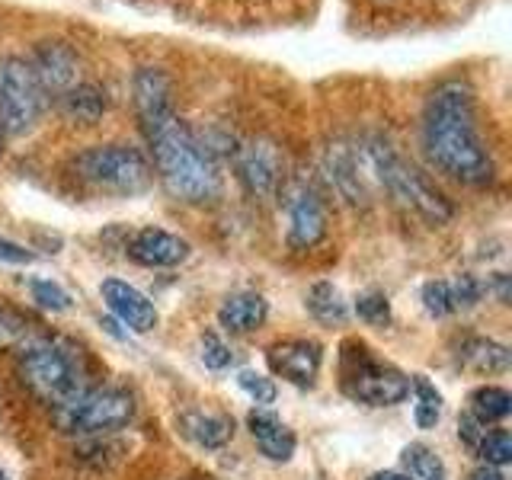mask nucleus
Wrapping results in <instances>:
<instances>
[{
	"label": "nucleus",
	"mask_w": 512,
	"mask_h": 480,
	"mask_svg": "<svg viewBox=\"0 0 512 480\" xmlns=\"http://www.w3.org/2000/svg\"><path fill=\"white\" fill-rule=\"evenodd\" d=\"M423 154L461 186H490L496 167L480 132L477 93L464 77H445L429 90L420 119Z\"/></svg>",
	"instance_id": "f257e3e1"
},
{
	"label": "nucleus",
	"mask_w": 512,
	"mask_h": 480,
	"mask_svg": "<svg viewBox=\"0 0 512 480\" xmlns=\"http://www.w3.org/2000/svg\"><path fill=\"white\" fill-rule=\"evenodd\" d=\"M141 132L154 157L151 167L176 202L205 205L218 199L221 170L215 164V154L205 141L192 135V128L176 112L141 122Z\"/></svg>",
	"instance_id": "f03ea898"
},
{
	"label": "nucleus",
	"mask_w": 512,
	"mask_h": 480,
	"mask_svg": "<svg viewBox=\"0 0 512 480\" xmlns=\"http://www.w3.org/2000/svg\"><path fill=\"white\" fill-rule=\"evenodd\" d=\"M20 381L39 400L64 407L93 388V368L87 352L64 336H32L20 346L16 362Z\"/></svg>",
	"instance_id": "7ed1b4c3"
},
{
	"label": "nucleus",
	"mask_w": 512,
	"mask_h": 480,
	"mask_svg": "<svg viewBox=\"0 0 512 480\" xmlns=\"http://www.w3.org/2000/svg\"><path fill=\"white\" fill-rule=\"evenodd\" d=\"M359 154L368 173V183L384 186L400 205H407L410 212H416L429 224L452 221L455 208L442 196V189L432 183L420 167H413L384 135L359 138Z\"/></svg>",
	"instance_id": "20e7f679"
},
{
	"label": "nucleus",
	"mask_w": 512,
	"mask_h": 480,
	"mask_svg": "<svg viewBox=\"0 0 512 480\" xmlns=\"http://www.w3.org/2000/svg\"><path fill=\"white\" fill-rule=\"evenodd\" d=\"M74 173L112 196H138L154 183L151 160L135 144H93L74 157Z\"/></svg>",
	"instance_id": "39448f33"
},
{
	"label": "nucleus",
	"mask_w": 512,
	"mask_h": 480,
	"mask_svg": "<svg viewBox=\"0 0 512 480\" xmlns=\"http://www.w3.org/2000/svg\"><path fill=\"white\" fill-rule=\"evenodd\" d=\"M55 426L71 436H106L135 420V397L125 388H90L77 400L55 407Z\"/></svg>",
	"instance_id": "423d86ee"
},
{
	"label": "nucleus",
	"mask_w": 512,
	"mask_h": 480,
	"mask_svg": "<svg viewBox=\"0 0 512 480\" xmlns=\"http://www.w3.org/2000/svg\"><path fill=\"white\" fill-rule=\"evenodd\" d=\"M45 106V93L29 58L0 55V132L26 135L36 128Z\"/></svg>",
	"instance_id": "0eeeda50"
},
{
	"label": "nucleus",
	"mask_w": 512,
	"mask_h": 480,
	"mask_svg": "<svg viewBox=\"0 0 512 480\" xmlns=\"http://www.w3.org/2000/svg\"><path fill=\"white\" fill-rule=\"evenodd\" d=\"M356 352L343 356V388L352 400L368 407H394L404 404L410 394V378L400 368L368 356L365 346H352Z\"/></svg>",
	"instance_id": "6e6552de"
},
{
	"label": "nucleus",
	"mask_w": 512,
	"mask_h": 480,
	"mask_svg": "<svg viewBox=\"0 0 512 480\" xmlns=\"http://www.w3.org/2000/svg\"><path fill=\"white\" fill-rule=\"evenodd\" d=\"M237 176L250 196L272 199L285 186V154L272 138L256 135L237 148Z\"/></svg>",
	"instance_id": "1a4fd4ad"
},
{
	"label": "nucleus",
	"mask_w": 512,
	"mask_h": 480,
	"mask_svg": "<svg viewBox=\"0 0 512 480\" xmlns=\"http://www.w3.org/2000/svg\"><path fill=\"white\" fill-rule=\"evenodd\" d=\"M288 247L304 253L327 237V205L311 183H292L285 189Z\"/></svg>",
	"instance_id": "9d476101"
},
{
	"label": "nucleus",
	"mask_w": 512,
	"mask_h": 480,
	"mask_svg": "<svg viewBox=\"0 0 512 480\" xmlns=\"http://www.w3.org/2000/svg\"><path fill=\"white\" fill-rule=\"evenodd\" d=\"M29 64H32V71H36L42 93L55 96V100L80 80V55L71 42H61V39L39 42L36 52L29 55Z\"/></svg>",
	"instance_id": "9b49d317"
},
{
	"label": "nucleus",
	"mask_w": 512,
	"mask_h": 480,
	"mask_svg": "<svg viewBox=\"0 0 512 480\" xmlns=\"http://www.w3.org/2000/svg\"><path fill=\"white\" fill-rule=\"evenodd\" d=\"M324 173L349 205H362L368 199V173L359 154V141H333L324 154Z\"/></svg>",
	"instance_id": "f8f14e48"
},
{
	"label": "nucleus",
	"mask_w": 512,
	"mask_h": 480,
	"mask_svg": "<svg viewBox=\"0 0 512 480\" xmlns=\"http://www.w3.org/2000/svg\"><path fill=\"white\" fill-rule=\"evenodd\" d=\"M266 359L276 375H282L292 384H301V388H308L320 372L324 349H320V343H314V340H282L266 352Z\"/></svg>",
	"instance_id": "ddd939ff"
},
{
	"label": "nucleus",
	"mask_w": 512,
	"mask_h": 480,
	"mask_svg": "<svg viewBox=\"0 0 512 480\" xmlns=\"http://www.w3.org/2000/svg\"><path fill=\"white\" fill-rule=\"evenodd\" d=\"M128 256H132L138 266L170 269V266L186 263L189 244L180 234H170L164 228H141L132 234V240H128Z\"/></svg>",
	"instance_id": "4468645a"
},
{
	"label": "nucleus",
	"mask_w": 512,
	"mask_h": 480,
	"mask_svg": "<svg viewBox=\"0 0 512 480\" xmlns=\"http://www.w3.org/2000/svg\"><path fill=\"white\" fill-rule=\"evenodd\" d=\"M100 295L109 304V311L116 314L132 333H151L157 327V308L148 301V295L138 292L135 285H128L122 279H106L100 285Z\"/></svg>",
	"instance_id": "2eb2a0df"
},
{
	"label": "nucleus",
	"mask_w": 512,
	"mask_h": 480,
	"mask_svg": "<svg viewBox=\"0 0 512 480\" xmlns=\"http://www.w3.org/2000/svg\"><path fill=\"white\" fill-rule=\"evenodd\" d=\"M132 100H135L138 122H148V119H157V116H167V112H176V106H173V80L167 77L164 68L144 64V68H138L135 77H132Z\"/></svg>",
	"instance_id": "dca6fc26"
},
{
	"label": "nucleus",
	"mask_w": 512,
	"mask_h": 480,
	"mask_svg": "<svg viewBox=\"0 0 512 480\" xmlns=\"http://www.w3.org/2000/svg\"><path fill=\"white\" fill-rule=\"evenodd\" d=\"M247 426H250V432H253L256 445H260V452H263L269 461H288V458L295 455V445H298L295 432L288 429L276 413H269V410H263V407H256V410H250V416H247Z\"/></svg>",
	"instance_id": "f3484780"
},
{
	"label": "nucleus",
	"mask_w": 512,
	"mask_h": 480,
	"mask_svg": "<svg viewBox=\"0 0 512 480\" xmlns=\"http://www.w3.org/2000/svg\"><path fill=\"white\" fill-rule=\"evenodd\" d=\"M58 109L68 122L93 125L103 119V112L109 109V96L100 84L93 80H77L74 87H68L58 96Z\"/></svg>",
	"instance_id": "a211bd4d"
},
{
	"label": "nucleus",
	"mask_w": 512,
	"mask_h": 480,
	"mask_svg": "<svg viewBox=\"0 0 512 480\" xmlns=\"http://www.w3.org/2000/svg\"><path fill=\"white\" fill-rule=\"evenodd\" d=\"M269 317V304L260 292H250V288H244V292H234L224 298V304L218 308V320L224 330L231 333H253L256 327H263Z\"/></svg>",
	"instance_id": "6ab92c4d"
},
{
	"label": "nucleus",
	"mask_w": 512,
	"mask_h": 480,
	"mask_svg": "<svg viewBox=\"0 0 512 480\" xmlns=\"http://www.w3.org/2000/svg\"><path fill=\"white\" fill-rule=\"evenodd\" d=\"M180 426H183L186 436L202 448H221V445H228L234 436V420L224 413L189 410L180 416Z\"/></svg>",
	"instance_id": "aec40b11"
},
{
	"label": "nucleus",
	"mask_w": 512,
	"mask_h": 480,
	"mask_svg": "<svg viewBox=\"0 0 512 480\" xmlns=\"http://www.w3.org/2000/svg\"><path fill=\"white\" fill-rule=\"evenodd\" d=\"M458 359L474 375H500L509 368V349L493 340H468L461 346Z\"/></svg>",
	"instance_id": "412c9836"
},
{
	"label": "nucleus",
	"mask_w": 512,
	"mask_h": 480,
	"mask_svg": "<svg viewBox=\"0 0 512 480\" xmlns=\"http://www.w3.org/2000/svg\"><path fill=\"white\" fill-rule=\"evenodd\" d=\"M468 404H471V416H474V420L480 426H487V423L506 420L509 410H512V394L506 388H496V384H484V388L471 391Z\"/></svg>",
	"instance_id": "4be33fe9"
},
{
	"label": "nucleus",
	"mask_w": 512,
	"mask_h": 480,
	"mask_svg": "<svg viewBox=\"0 0 512 480\" xmlns=\"http://www.w3.org/2000/svg\"><path fill=\"white\" fill-rule=\"evenodd\" d=\"M308 311H311V317L314 320H320V324H327V327H333V324H343V320L349 317V311H346V301H343V295H340V288L336 285H330V282H317L311 292H308Z\"/></svg>",
	"instance_id": "5701e85b"
},
{
	"label": "nucleus",
	"mask_w": 512,
	"mask_h": 480,
	"mask_svg": "<svg viewBox=\"0 0 512 480\" xmlns=\"http://www.w3.org/2000/svg\"><path fill=\"white\" fill-rule=\"evenodd\" d=\"M400 461H404V474L410 480H448L442 458L432 452L429 445H423V442L407 445L404 455H400Z\"/></svg>",
	"instance_id": "b1692460"
},
{
	"label": "nucleus",
	"mask_w": 512,
	"mask_h": 480,
	"mask_svg": "<svg viewBox=\"0 0 512 480\" xmlns=\"http://www.w3.org/2000/svg\"><path fill=\"white\" fill-rule=\"evenodd\" d=\"M32 330H36V324H32V317L26 311L13 308V304H7V301H0V352L16 349L26 340H32Z\"/></svg>",
	"instance_id": "393cba45"
},
{
	"label": "nucleus",
	"mask_w": 512,
	"mask_h": 480,
	"mask_svg": "<svg viewBox=\"0 0 512 480\" xmlns=\"http://www.w3.org/2000/svg\"><path fill=\"white\" fill-rule=\"evenodd\" d=\"M410 384H413V391H416V410H413L416 426H420V429H436L439 416H442V394L432 388V384L423 375H416Z\"/></svg>",
	"instance_id": "a878e982"
},
{
	"label": "nucleus",
	"mask_w": 512,
	"mask_h": 480,
	"mask_svg": "<svg viewBox=\"0 0 512 480\" xmlns=\"http://www.w3.org/2000/svg\"><path fill=\"white\" fill-rule=\"evenodd\" d=\"M477 455L484 458V464L490 468H503V464L512 461V439L506 429H493V432H484L477 442Z\"/></svg>",
	"instance_id": "bb28decb"
},
{
	"label": "nucleus",
	"mask_w": 512,
	"mask_h": 480,
	"mask_svg": "<svg viewBox=\"0 0 512 480\" xmlns=\"http://www.w3.org/2000/svg\"><path fill=\"white\" fill-rule=\"evenodd\" d=\"M423 308L429 317H448V314H455V301H452V288H448L445 279H432L423 285Z\"/></svg>",
	"instance_id": "cd10ccee"
},
{
	"label": "nucleus",
	"mask_w": 512,
	"mask_h": 480,
	"mask_svg": "<svg viewBox=\"0 0 512 480\" xmlns=\"http://www.w3.org/2000/svg\"><path fill=\"white\" fill-rule=\"evenodd\" d=\"M356 314L365 320V324L384 327V324L391 320V304H388V298H384V292L372 288V292H362V295L356 298Z\"/></svg>",
	"instance_id": "c85d7f7f"
},
{
	"label": "nucleus",
	"mask_w": 512,
	"mask_h": 480,
	"mask_svg": "<svg viewBox=\"0 0 512 480\" xmlns=\"http://www.w3.org/2000/svg\"><path fill=\"white\" fill-rule=\"evenodd\" d=\"M29 292L48 311H68L71 308V295L64 292L58 282H52V279H32L29 282Z\"/></svg>",
	"instance_id": "c756f323"
},
{
	"label": "nucleus",
	"mask_w": 512,
	"mask_h": 480,
	"mask_svg": "<svg viewBox=\"0 0 512 480\" xmlns=\"http://www.w3.org/2000/svg\"><path fill=\"white\" fill-rule=\"evenodd\" d=\"M237 384H240V391L250 394L260 407L272 404V400H276V394H279L276 384H272V378H266L260 372H250V368H244V372L237 375Z\"/></svg>",
	"instance_id": "7c9ffc66"
},
{
	"label": "nucleus",
	"mask_w": 512,
	"mask_h": 480,
	"mask_svg": "<svg viewBox=\"0 0 512 480\" xmlns=\"http://www.w3.org/2000/svg\"><path fill=\"white\" fill-rule=\"evenodd\" d=\"M202 362H205V368H212V372H224V368L234 362V352L218 333H205L202 336Z\"/></svg>",
	"instance_id": "2f4dec72"
},
{
	"label": "nucleus",
	"mask_w": 512,
	"mask_h": 480,
	"mask_svg": "<svg viewBox=\"0 0 512 480\" xmlns=\"http://www.w3.org/2000/svg\"><path fill=\"white\" fill-rule=\"evenodd\" d=\"M448 288H452V301H455V311L458 308H474V304L484 298V282L474 279V276H458L448 282Z\"/></svg>",
	"instance_id": "473e14b6"
},
{
	"label": "nucleus",
	"mask_w": 512,
	"mask_h": 480,
	"mask_svg": "<svg viewBox=\"0 0 512 480\" xmlns=\"http://www.w3.org/2000/svg\"><path fill=\"white\" fill-rule=\"evenodd\" d=\"M36 260V253L26 250L23 244H16V240H7L0 237V263H13V266H26Z\"/></svg>",
	"instance_id": "72a5a7b5"
},
{
	"label": "nucleus",
	"mask_w": 512,
	"mask_h": 480,
	"mask_svg": "<svg viewBox=\"0 0 512 480\" xmlns=\"http://www.w3.org/2000/svg\"><path fill=\"white\" fill-rule=\"evenodd\" d=\"M458 436L468 442V445H474L477 448V442H480V436H484V429H480V423L474 420V416L468 413V416H461L458 420Z\"/></svg>",
	"instance_id": "f704fd0d"
},
{
	"label": "nucleus",
	"mask_w": 512,
	"mask_h": 480,
	"mask_svg": "<svg viewBox=\"0 0 512 480\" xmlns=\"http://www.w3.org/2000/svg\"><path fill=\"white\" fill-rule=\"evenodd\" d=\"M468 480H506V477L496 471V468H490V464H484V468H477Z\"/></svg>",
	"instance_id": "c9c22d12"
},
{
	"label": "nucleus",
	"mask_w": 512,
	"mask_h": 480,
	"mask_svg": "<svg viewBox=\"0 0 512 480\" xmlns=\"http://www.w3.org/2000/svg\"><path fill=\"white\" fill-rule=\"evenodd\" d=\"M368 480H410L407 474H397V471H378V474H372Z\"/></svg>",
	"instance_id": "e433bc0d"
},
{
	"label": "nucleus",
	"mask_w": 512,
	"mask_h": 480,
	"mask_svg": "<svg viewBox=\"0 0 512 480\" xmlns=\"http://www.w3.org/2000/svg\"><path fill=\"white\" fill-rule=\"evenodd\" d=\"M0 480H10V474H7L4 468H0Z\"/></svg>",
	"instance_id": "4c0bfd02"
},
{
	"label": "nucleus",
	"mask_w": 512,
	"mask_h": 480,
	"mask_svg": "<svg viewBox=\"0 0 512 480\" xmlns=\"http://www.w3.org/2000/svg\"><path fill=\"white\" fill-rule=\"evenodd\" d=\"M0 154H4V132H0Z\"/></svg>",
	"instance_id": "58836bf2"
}]
</instances>
